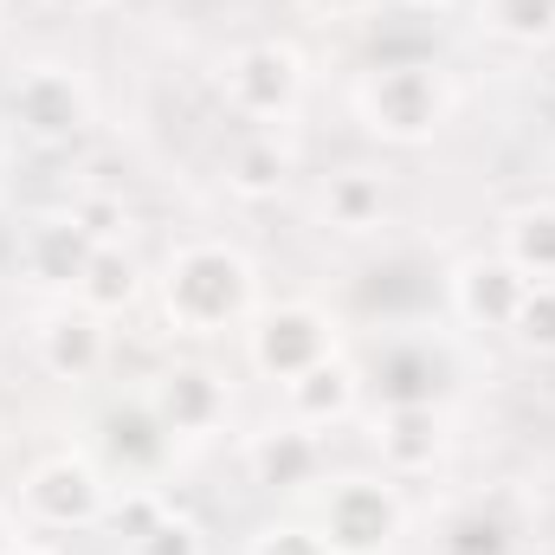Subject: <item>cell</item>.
Wrapping results in <instances>:
<instances>
[{
	"mask_svg": "<svg viewBox=\"0 0 555 555\" xmlns=\"http://www.w3.org/2000/svg\"><path fill=\"white\" fill-rule=\"evenodd\" d=\"M162 310L181 336H220L253 317V266L227 240H194L162 266Z\"/></svg>",
	"mask_w": 555,
	"mask_h": 555,
	"instance_id": "cell-1",
	"label": "cell"
},
{
	"mask_svg": "<svg viewBox=\"0 0 555 555\" xmlns=\"http://www.w3.org/2000/svg\"><path fill=\"white\" fill-rule=\"evenodd\" d=\"M356 117L369 124V137L420 149L446 130L452 117V85L433 59H388L356 85Z\"/></svg>",
	"mask_w": 555,
	"mask_h": 555,
	"instance_id": "cell-2",
	"label": "cell"
},
{
	"mask_svg": "<svg viewBox=\"0 0 555 555\" xmlns=\"http://www.w3.org/2000/svg\"><path fill=\"white\" fill-rule=\"evenodd\" d=\"M317 530H323L330 555H388L408 537V504L382 478H336Z\"/></svg>",
	"mask_w": 555,
	"mask_h": 555,
	"instance_id": "cell-3",
	"label": "cell"
},
{
	"mask_svg": "<svg viewBox=\"0 0 555 555\" xmlns=\"http://www.w3.org/2000/svg\"><path fill=\"white\" fill-rule=\"evenodd\" d=\"M20 504H26V517L46 524V530H91V524H104V511H111V485H104V472H98L91 459L52 452V459H39V465L26 472Z\"/></svg>",
	"mask_w": 555,
	"mask_h": 555,
	"instance_id": "cell-4",
	"label": "cell"
},
{
	"mask_svg": "<svg viewBox=\"0 0 555 555\" xmlns=\"http://www.w3.org/2000/svg\"><path fill=\"white\" fill-rule=\"evenodd\" d=\"M7 124L33 142H72L91 130V85L72 65H33L7 85Z\"/></svg>",
	"mask_w": 555,
	"mask_h": 555,
	"instance_id": "cell-5",
	"label": "cell"
},
{
	"mask_svg": "<svg viewBox=\"0 0 555 555\" xmlns=\"http://www.w3.org/2000/svg\"><path fill=\"white\" fill-rule=\"evenodd\" d=\"M246 356H253L259 375L297 382L304 369H317V362L336 356V323H330V310H317V304H272V310L253 317Z\"/></svg>",
	"mask_w": 555,
	"mask_h": 555,
	"instance_id": "cell-6",
	"label": "cell"
},
{
	"mask_svg": "<svg viewBox=\"0 0 555 555\" xmlns=\"http://www.w3.org/2000/svg\"><path fill=\"white\" fill-rule=\"evenodd\" d=\"M220 85H227V104H233L240 117L278 124V117H291L297 98H304V59H297L284 39H253V46H240V52L227 59Z\"/></svg>",
	"mask_w": 555,
	"mask_h": 555,
	"instance_id": "cell-7",
	"label": "cell"
},
{
	"mask_svg": "<svg viewBox=\"0 0 555 555\" xmlns=\"http://www.w3.org/2000/svg\"><path fill=\"white\" fill-rule=\"evenodd\" d=\"M524 297H530V278L517 272L504 253H478V259L452 266V310L472 330H511Z\"/></svg>",
	"mask_w": 555,
	"mask_h": 555,
	"instance_id": "cell-8",
	"label": "cell"
},
{
	"mask_svg": "<svg viewBox=\"0 0 555 555\" xmlns=\"http://www.w3.org/2000/svg\"><path fill=\"white\" fill-rule=\"evenodd\" d=\"M155 420L175 433V439H207L220 420H227V382L214 375V369H201V362H175V369H162L155 375V388L142 395Z\"/></svg>",
	"mask_w": 555,
	"mask_h": 555,
	"instance_id": "cell-9",
	"label": "cell"
},
{
	"mask_svg": "<svg viewBox=\"0 0 555 555\" xmlns=\"http://www.w3.org/2000/svg\"><path fill=\"white\" fill-rule=\"evenodd\" d=\"M33 356H39V369H46L52 382H91V375L104 369V356H111L104 317H91L85 304H78V310H52V317H39V330H33Z\"/></svg>",
	"mask_w": 555,
	"mask_h": 555,
	"instance_id": "cell-10",
	"label": "cell"
},
{
	"mask_svg": "<svg viewBox=\"0 0 555 555\" xmlns=\"http://www.w3.org/2000/svg\"><path fill=\"white\" fill-rule=\"evenodd\" d=\"M91 253H98V240L72 214H46V220H33L20 233V272L33 278L39 291H78Z\"/></svg>",
	"mask_w": 555,
	"mask_h": 555,
	"instance_id": "cell-11",
	"label": "cell"
},
{
	"mask_svg": "<svg viewBox=\"0 0 555 555\" xmlns=\"http://www.w3.org/2000/svg\"><path fill=\"white\" fill-rule=\"evenodd\" d=\"M375 452L401 478L433 472L446 459V420H439V408H382V420H375Z\"/></svg>",
	"mask_w": 555,
	"mask_h": 555,
	"instance_id": "cell-12",
	"label": "cell"
},
{
	"mask_svg": "<svg viewBox=\"0 0 555 555\" xmlns=\"http://www.w3.org/2000/svg\"><path fill=\"white\" fill-rule=\"evenodd\" d=\"M246 472H253V485H266V491H304V485H317V472H323V446H317V433L310 426H272V433H259L253 446H246Z\"/></svg>",
	"mask_w": 555,
	"mask_h": 555,
	"instance_id": "cell-13",
	"label": "cell"
},
{
	"mask_svg": "<svg viewBox=\"0 0 555 555\" xmlns=\"http://www.w3.org/2000/svg\"><path fill=\"white\" fill-rule=\"evenodd\" d=\"M388 207H395V194H388V175H375V168H336L323 181V220L349 240L375 233L388 220Z\"/></svg>",
	"mask_w": 555,
	"mask_h": 555,
	"instance_id": "cell-14",
	"label": "cell"
},
{
	"mask_svg": "<svg viewBox=\"0 0 555 555\" xmlns=\"http://www.w3.org/2000/svg\"><path fill=\"white\" fill-rule=\"evenodd\" d=\"M284 401H291V420L297 426H336V420L356 408V369L343 356L304 369L297 382H284Z\"/></svg>",
	"mask_w": 555,
	"mask_h": 555,
	"instance_id": "cell-15",
	"label": "cell"
},
{
	"mask_svg": "<svg viewBox=\"0 0 555 555\" xmlns=\"http://www.w3.org/2000/svg\"><path fill=\"white\" fill-rule=\"evenodd\" d=\"M104 446H111V459H117L124 472H155V465L168 459L175 433L155 420V408H149V401H130V408L104 414Z\"/></svg>",
	"mask_w": 555,
	"mask_h": 555,
	"instance_id": "cell-16",
	"label": "cell"
},
{
	"mask_svg": "<svg viewBox=\"0 0 555 555\" xmlns=\"http://www.w3.org/2000/svg\"><path fill=\"white\" fill-rule=\"evenodd\" d=\"M137 297H142V266L124 246H98L91 266H85V278H78V304H85L91 317H117V310H130Z\"/></svg>",
	"mask_w": 555,
	"mask_h": 555,
	"instance_id": "cell-17",
	"label": "cell"
},
{
	"mask_svg": "<svg viewBox=\"0 0 555 555\" xmlns=\"http://www.w3.org/2000/svg\"><path fill=\"white\" fill-rule=\"evenodd\" d=\"M498 240H504V259L530 284H550L555 278V207H517V214H504Z\"/></svg>",
	"mask_w": 555,
	"mask_h": 555,
	"instance_id": "cell-18",
	"label": "cell"
},
{
	"mask_svg": "<svg viewBox=\"0 0 555 555\" xmlns=\"http://www.w3.org/2000/svg\"><path fill=\"white\" fill-rule=\"evenodd\" d=\"M375 388H382L388 408H433V395H439V356L426 343H395L382 356V382Z\"/></svg>",
	"mask_w": 555,
	"mask_h": 555,
	"instance_id": "cell-19",
	"label": "cell"
},
{
	"mask_svg": "<svg viewBox=\"0 0 555 555\" xmlns=\"http://www.w3.org/2000/svg\"><path fill=\"white\" fill-rule=\"evenodd\" d=\"M511 550H517V530L498 504H465L439 530V555H511Z\"/></svg>",
	"mask_w": 555,
	"mask_h": 555,
	"instance_id": "cell-20",
	"label": "cell"
},
{
	"mask_svg": "<svg viewBox=\"0 0 555 555\" xmlns=\"http://www.w3.org/2000/svg\"><path fill=\"white\" fill-rule=\"evenodd\" d=\"M284 181H291V155H284L272 137H246L227 155V188H233L240 201H272Z\"/></svg>",
	"mask_w": 555,
	"mask_h": 555,
	"instance_id": "cell-21",
	"label": "cell"
},
{
	"mask_svg": "<svg viewBox=\"0 0 555 555\" xmlns=\"http://www.w3.org/2000/svg\"><path fill=\"white\" fill-rule=\"evenodd\" d=\"M478 20L498 39H517V46L555 39V0H478Z\"/></svg>",
	"mask_w": 555,
	"mask_h": 555,
	"instance_id": "cell-22",
	"label": "cell"
},
{
	"mask_svg": "<svg viewBox=\"0 0 555 555\" xmlns=\"http://www.w3.org/2000/svg\"><path fill=\"white\" fill-rule=\"evenodd\" d=\"M162 517H168V498H162V491H149V485H130V491H124V498L104 511V524H111L124 543H142V537H149Z\"/></svg>",
	"mask_w": 555,
	"mask_h": 555,
	"instance_id": "cell-23",
	"label": "cell"
},
{
	"mask_svg": "<svg viewBox=\"0 0 555 555\" xmlns=\"http://www.w3.org/2000/svg\"><path fill=\"white\" fill-rule=\"evenodd\" d=\"M511 336H517L530 356H555V284H530V297H524Z\"/></svg>",
	"mask_w": 555,
	"mask_h": 555,
	"instance_id": "cell-24",
	"label": "cell"
},
{
	"mask_svg": "<svg viewBox=\"0 0 555 555\" xmlns=\"http://www.w3.org/2000/svg\"><path fill=\"white\" fill-rule=\"evenodd\" d=\"M65 214H72V220H78V227H85V233H91L98 246H124V227H130V207H124L117 194H78V201H72Z\"/></svg>",
	"mask_w": 555,
	"mask_h": 555,
	"instance_id": "cell-25",
	"label": "cell"
},
{
	"mask_svg": "<svg viewBox=\"0 0 555 555\" xmlns=\"http://www.w3.org/2000/svg\"><path fill=\"white\" fill-rule=\"evenodd\" d=\"M253 555H330V543H323V530H310V524H266V530L253 537Z\"/></svg>",
	"mask_w": 555,
	"mask_h": 555,
	"instance_id": "cell-26",
	"label": "cell"
},
{
	"mask_svg": "<svg viewBox=\"0 0 555 555\" xmlns=\"http://www.w3.org/2000/svg\"><path fill=\"white\" fill-rule=\"evenodd\" d=\"M130 555H207V550H201V530H194L188 517H175V511H168L142 543H130Z\"/></svg>",
	"mask_w": 555,
	"mask_h": 555,
	"instance_id": "cell-27",
	"label": "cell"
},
{
	"mask_svg": "<svg viewBox=\"0 0 555 555\" xmlns=\"http://www.w3.org/2000/svg\"><path fill=\"white\" fill-rule=\"evenodd\" d=\"M20 550V524H13V511L0 504V555H13Z\"/></svg>",
	"mask_w": 555,
	"mask_h": 555,
	"instance_id": "cell-28",
	"label": "cell"
},
{
	"mask_svg": "<svg viewBox=\"0 0 555 555\" xmlns=\"http://www.w3.org/2000/svg\"><path fill=\"white\" fill-rule=\"evenodd\" d=\"M46 7H59V13H98L104 0H46Z\"/></svg>",
	"mask_w": 555,
	"mask_h": 555,
	"instance_id": "cell-29",
	"label": "cell"
},
{
	"mask_svg": "<svg viewBox=\"0 0 555 555\" xmlns=\"http://www.w3.org/2000/svg\"><path fill=\"white\" fill-rule=\"evenodd\" d=\"M375 0H330V13H369Z\"/></svg>",
	"mask_w": 555,
	"mask_h": 555,
	"instance_id": "cell-30",
	"label": "cell"
},
{
	"mask_svg": "<svg viewBox=\"0 0 555 555\" xmlns=\"http://www.w3.org/2000/svg\"><path fill=\"white\" fill-rule=\"evenodd\" d=\"M414 7H433V13H446V7H459V0H414Z\"/></svg>",
	"mask_w": 555,
	"mask_h": 555,
	"instance_id": "cell-31",
	"label": "cell"
},
{
	"mask_svg": "<svg viewBox=\"0 0 555 555\" xmlns=\"http://www.w3.org/2000/svg\"><path fill=\"white\" fill-rule=\"evenodd\" d=\"M13 555H52V550H39V543H20V550H13Z\"/></svg>",
	"mask_w": 555,
	"mask_h": 555,
	"instance_id": "cell-32",
	"label": "cell"
},
{
	"mask_svg": "<svg viewBox=\"0 0 555 555\" xmlns=\"http://www.w3.org/2000/svg\"><path fill=\"white\" fill-rule=\"evenodd\" d=\"M550 284H555V278H550Z\"/></svg>",
	"mask_w": 555,
	"mask_h": 555,
	"instance_id": "cell-33",
	"label": "cell"
}]
</instances>
